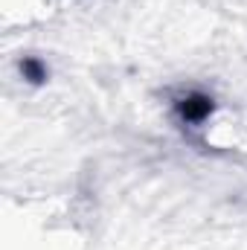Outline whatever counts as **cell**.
<instances>
[{"mask_svg":"<svg viewBox=\"0 0 247 250\" xmlns=\"http://www.w3.org/2000/svg\"><path fill=\"white\" fill-rule=\"evenodd\" d=\"M172 111L184 128H201L215 114V96H209L204 90H186L172 102Z\"/></svg>","mask_w":247,"mask_h":250,"instance_id":"cell-1","label":"cell"},{"mask_svg":"<svg viewBox=\"0 0 247 250\" xmlns=\"http://www.w3.org/2000/svg\"><path fill=\"white\" fill-rule=\"evenodd\" d=\"M18 73H21V79L26 84H35V87L50 79V67H47L44 59H38V56H21L18 59Z\"/></svg>","mask_w":247,"mask_h":250,"instance_id":"cell-2","label":"cell"}]
</instances>
